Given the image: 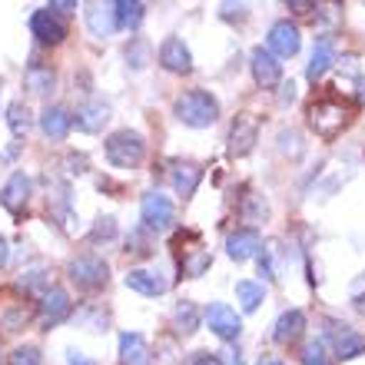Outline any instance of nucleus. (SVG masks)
Wrapping results in <instances>:
<instances>
[{"mask_svg":"<svg viewBox=\"0 0 365 365\" xmlns=\"http://www.w3.org/2000/svg\"><path fill=\"white\" fill-rule=\"evenodd\" d=\"M362 352H365V336L349 332V329H342L336 336V359H356Z\"/></svg>","mask_w":365,"mask_h":365,"instance_id":"28","label":"nucleus"},{"mask_svg":"<svg viewBox=\"0 0 365 365\" xmlns=\"http://www.w3.org/2000/svg\"><path fill=\"white\" fill-rule=\"evenodd\" d=\"M359 87H362V100H365V80H359Z\"/></svg>","mask_w":365,"mask_h":365,"instance_id":"42","label":"nucleus"},{"mask_svg":"<svg viewBox=\"0 0 365 365\" xmlns=\"http://www.w3.org/2000/svg\"><path fill=\"white\" fill-rule=\"evenodd\" d=\"M256 140H259V120L252 113H240L232 120V130H230V153L232 156L252 153Z\"/></svg>","mask_w":365,"mask_h":365,"instance_id":"7","label":"nucleus"},{"mask_svg":"<svg viewBox=\"0 0 365 365\" xmlns=\"http://www.w3.org/2000/svg\"><path fill=\"white\" fill-rule=\"evenodd\" d=\"M292 96H296V87H292V80H289L286 87H282V96H279V103H292Z\"/></svg>","mask_w":365,"mask_h":365,"instance_id":"38","label":"nucleus"},{"mask_svg":"<svg viewBox=\"0 0 365 365\" xmlns=\"http://www.w3.org/2000/svg\"><path fill=\"white\" fill-rule=\"evenodd\" d=\"M7 126H10V133H14V136H27V130H30V110H27V106H24V103H10Z\"/></svg>","mask_w":365,"mask_h":365,"instance_id":"30","label":"nucleus"},{"mask_svg":"<svg viewBox=\"0 0 365 365\" xmlns=\"http://www.w3.org/2000/svg\"><path fill=\"white\" fill-rule=\"evenodd\" d=\"M126 246H130L126 252H133V256H150V252H153V242L146 240L143 230H133V232H130V242H126Z\"/></svg>","mask_w":365,"mask_h":365,"instance_id":"33","label":"nucleus"},{"mask_svg":"<svg viewBox=\"0 0 365 365\" xmlns=\"http://www.w3.org/2000/svg\"><path fill=\"white\" fill-rule=\"evenodd\" d=\"M299 359H302V365H332V362H329V356H326V342H322V339L306 342Z\"/></svg>","mask_w":365,"mask_h":365,"instance_id":"31","label":"nucleus"},{"mask_svg":"<svg viewBox=\"0 0 365 365\" xmlns=\"http://www.w3.org/2000/svg\"><path fill=\"white\" fill-rule=\"evenodd\" d=\"M190 365H222V362H220V359H216V356H210V352H200V356L192 359Z\"/></svg>","mask_w":365,"mask_h":365,"instance_id":"36","label":"nucleus"},{"mask_svg":"<svg viewBox=\"0 0 365 365\" xmlns=\"http://www.w3.org/2000/svg\"><path fill=\"white\" fill-rule=\"evenodd\" d=\"M113 236H116V222H113V216H103V220H96L93 232H90V240H93V242H100V240H113Z\"/></svg>","mask_w":365,"mask_h":365,"instance_id":"34","label":"nucleus"},{"mask_svg":"<svg viewBox=\"0 0 365 365\" xmlns=\"http://www.w3.org/2000/svg\"><path fill=\"white\" fill-rule=\"evenodd\" d=\"M87 27L93 37H110L116 30V14L110 4H87Z\"/></svg>","mask_w":365,"mask_h":365,"instance_id":"20","label":"nucleus"},{"mask_svg":"<svg viewBox=\"0 0 365 365\" xmlns=\"http://www.w3.org/2000/svg\"><path fill=\"white\" fill-rule=\"evenodd\" d=\"M250 67H252V80H256L262 90L279 87V80H282V63H279V57H272L269 50H262V47L252 50Z\"/></svg>","mask_w":365,"mask_h":365,"instance_id":"8","label":"nucleus"},{"mask_svg":"<svg viewBox=\"0 0 365 365\" xmlns=\"http://www.w3.org/2000/svg\"><path fill=\"white\" fill-rule=\"evenodd\" d=\"M24 83H27V90L34 96H43V93H50V90H53L57 77H53V70H50V67L34 63V67H27V73H24Z\"/></svg>","mask_w":365,"mask_h":365,"instance_id":"25","label":"nucleus"},{"mask_svg":"<svg viewBox=\"0 0 365 365\" xmlns=\"http://www.w3.org/2000/svg\"><path fill=\"white\" fill-rule=\"evenodd\" d=\"M27 200H30V180L24 173H14L7 180V186L0 190V206L17 216V212L27 206Z\"/></svg>","mask_w":365,"mask_h":365,"instance_id":"17","label":"nucleus"},{"mask_svg":"<svg viewBox=\"0 0 365 365\" xmlns=\"http://www.w3.org/2000/svg\"><path fill=\"white\" fill-rule=\"evenodd\" d=\"M236 299H240L242 312H256V309L262 306V299H266V286L242 279V282H236Z\"/></svg>","mask_w":365,"mask_h":365,"instance_id":"26","label":"nucleus"},{"mask_svg":"<svg viewBox=\"0 0 365 365\" xmlns=\"http://www.w3.org/2000/svg\"><path fill=\"white\" fill-rule=\"evenodd\" d=\"M70 296H67V289H60V286H50L43 289V299H40V322L43 326H57V322H63V319L70 316Z\"/></svg>","mask_w":365,"mask_h":365,"instance_id":"9","label":"nucleus"},{"mask_svg":"<svg viewBox=\"0 0 365 365\" xmlns=\"http://www.w3.org/2000/svg\"><path fill=\"white\" fill-rule=\"evenodd\" d=\"M34 319V306L27 299H4L0 302V329L4 332H20Z\"/></svg>","mask_w":365,"mask_h":365,"instance_id":"13","label":"nucleus"},{"mask_svg":"<svg viewBox=\"0 0 365 365\" xmlns=\"http://www.w3.org/2000/svg\"><path fill=\"white\" fill-rule=\"evenodd\" d=\"M50 10L57 14V10H77V4H50Z\"/></svg>","mask_w":365,"mask_h":365,"instance_id":"40","label":"nucleus"},{"mask_svg":"<svg viewBox=\"0 0 365 365\" xmlns=\"http://www.w3.org/2000/svg\"><path fill=\"white\" fill-rule=\"evenodd\" d=\"M262 365H282V362H262Z\"/></svg>","mask_w":365,"mask_h":365,"instance_id":"43","label":"nucleus"},{"mask_svg":"<svg viewBox=\"0 0 365 365\" xmlns=\"http://www.w3.org/2000/svg\"><path fill=\"white\" fill-rule=\"evenodd\" d=\"M143 4L140 0H120V4H113V14H116V27H123V30H130V27H136L140 20H143Z\"/></svg>","mask_w":365,"mask_h":365,"instance_id":"27","label":"nucleus"},{"mask_svg":"<svg viewBox=\"0 0 365 365\" xmlns=\"http://www.w3.org/2000/svg\"><path fill=\"white\" fill-rule=\"evenodd\" d=\"M143 156H146V143L143 136L133 133V130H116V133L106 136V160L116 170H133V166L143 163Z\"/></svg>","mask_w":365,"mask_h":365,"instance_id":"3","label":"nucleus"},{"mask_svg":"<svg viewBox=\"0 0 365 365\" xmlns=\"http://www.w3.org/2000/svg\"><path fill=\"white\" fill-rule=\"evenodd\" d=\"M289 10H296V14H309V10H316V4H306V0H292Z\"/></svg>","mask_w":365,"mask_h":365,"instance_id":"37","label":"nucleus"},{"mask_svg":"<svg viewBox=\"0 0 365 365\" xmlns=\"http://www.w3.org/2000/svg\"><path fill=\"white\" fill-rule=\"evenodd\" d=\"M332 60H336V53H332V40L322 37V40L316 43V50H312V57H309L306 77L312 80V83H316V80H322V73L332 67Z\"/></svg>","mask_w":365,"mask_h":365,"instance_id":"22","label":"nucleus"},{"mask_svg":"<svg viewBox=\"0 0 365 365\" xmlns=\"http://www.w3.org/2000/svg\"><path fill=\"white\" fill-rule=\"evenodd\" d=\"M212 266V256L206 250H186L180 256V272L182 279H200L202 272Z\"/></svg>","mask_w":365,"mask_h":365,"instance_id":"24","label":"nucleus"},{"mask_svg":"<svg viewBox=\"0 0 365 365\" xmlns=\"http://www.w3.org/2000/svg\"><path fill=\"white\" fill-rule=\"evenodd\" d=\"M202 180V170L196 163H180L173 170V190L180 192L182 200H190L192 192H196V186H200Z\"/></svg>","mask_w":365,"mask_h":365,"instance_id":"23","label":"nucleus"},{"mask_svg":"<svg viewBox=\"0 0 365 365\" xmlns=\"http://www.w3.org/2000/svg\"><path fill=\"white\" fill-rule=\"evenodd\" d=\"M299 27L296 24H289V20H279L276 27L269 30V53L272 57H296L299 53Z\"/></svg>","mask_w":365,"mask_h":365,"instance_id":"11","label":"nucleus"},{"mask_svg":"<svg viewBox=\"0 0 365 365\" xmlns=\"http://www.w3.org/2000/svg\"><path fill=\"white\" fill-rule=\"evenodd\" d=\"M173 326H176V332H182V336L196 332V326H200V309L192 306V302H180V306L173 309Z\"/></svg>","mask_w":365,"mask_h":365,"instance_id":"29","label":"nucleus"},{"mask_svg":"<svg viewBox=\"0 0 365 365\" xmlns=\"http://www.w3.org/2000/svg\"><path fill=\"white\" fill-rule=\"evenodd\" d=\"M160 63H163L170 73H190L192 70V53L180 37H166L163 47H160Z\"/></svg>","mask_w":365,"mask_h":365,"instance_id":"12","label":"nucleus"},{"mask_svg":"<svg viewBox=\"0 0 365 365\" xmlns=\"http://www.w3.org/2000/svg\"><path fill=\"white\" fill-rule=\"evenodd\" d=\"M7 365H40V349L37 346H17L7 356Z\"/></svg>","mask_w":365,"mask_h":365,"instance_id":"32","label":"nucleus"},{"mask_svg":"<svg viewBox=\"0 0 365 365\" xmlns=\"http://www.w3.org/2000/svg\"><path fill=\"white\" fill-rule=\"evenodd\" d=\"M259 250H262V240L256 230H236L230 240H226V252H230V259H236V262L252 259Z\"/></svg>","mask_w":365,"mask_h":365,"instance_id":"16","label":"nucleus"},{"mask_svg":"<svg viewBox=\"0 0 365 365\" xmlns=\"http://www.w3.org/2000/svg\"><path fill=\"white\" fill-rule=\"evenodd\" d=\"M166 286H170V282L163 279V272H156V269H130L126 272V289H133L140 296H163Z\"/></svg>","mask_w":365,"mask_h":365,"instance_id":"15","label":"nucleus"},{"mask_svg":"<svg viewBox=\"0 0 365 365\" xmlns=\"http://www.w3.org/2000/svg\"><path fill=\"white\" fill-rule=\"evenodd\" d=\"M67 276H70V282L77 289H83V292H96V289H103L106 282H110L106 262L100 259V256H93V252H83L77 259H70Z\"/></svg>","mask_w":365,"mask_h":365,"instance_id":"4","label":"nucleus"},{"mask_svg":"<svg viewBox=\"0 0 365 365\" xmlns=\"http://www.w3.org/2000/svg\"><path fill=\"white\" fill-rule=\"evenodd\" d=\"M67 365H93V362H90V359H83V352L70 349V352H67Z\"/></svg>","mask_w":365,"mask_h":365,"instance_id":"35","label":"nucleus"},{"mask_svg":"<svg viewBox=\"0 0 365 365\" xmlns=\"http://www.w3.org/2000/svg\"><path fill=\"white\" fill-rule=\"evenodd\" d=\"M306 120H309V126H312V133L316 136H322V140H336V136L349 126V120H352V106L342 103V100H336V96H326V100L309 103Z\"/></svg>","mask_w":365,"mask_h":365,"instance_id":"1","label":"nucleus"},{"mask_svg":"<svg viewBox=\"0 0 365 365\" xmlns=\"http://www.w3.org/2000/svg\"><path fill=\"white\" fill-rule=\"evenodd\" d=\"M302 329H306V316H302L299 309H289V312H282V316L276 319L272 339H276L279 346H292V342L302 336Z\"/></svg>","mask_w":365,"mask_h":365,"instance_id":"19","label":"nucleus"},{"mask_svg":"<svg viewBox=\"0 0 365 365\" xmlns=\"http://www.w3.org/2000/svg\"><path fill=\"white\" fill-rule=\"evenodd\" d=\"M70 126H73V113H70L67 106H47L43 113H40V130L50 136V140H63L70 133Z\"/></svg>","mask_w":365,"mask_h":365,"instance_id":"18","label":"nucleus"},{"mask_svg":"<svg viewBox=\"0 0 365 365\" xmlns=\"http://www.w3.org/2000/svg\"><path fill=\"white\" fill-rule=\"evenodd\" d=\"M173 113L180 123L186 126H202L216 123V116H220V103H216V96H210L206 90H190V93H182L180 100L173 103Z\"/></svg>","mask_w":365,"mask_h":365,"instance_id":"2","label":"nucleus"},{"mask_svg":"<svg viewBox=\"0 0 365 365\" xmlns=\"http://www.w3.org/2000/svg\"><path fill=\"white\" fill-rule=\"evenodd\" d=\"M120 362L123 365H150V346L143 336L123 332L120 336Z\"/></svg>","mask_w":365,"mask_h":365,"instance_id":"21","label":"nucleus"},{"mask_svg":"<svg viewBox=\"0 0 365 365\" xmlns=\"http://www.w3.org/2000/svg\"><path fill=\"white\" fill-rule=\"evenodd\" d=\"M206 326H210L212 336L232 342V339L242 332V319H240V312L232 306H226V302H212V306L206 309Z\"/></svg>","mask_w":365,"mask_h":365,"instance_id":"6","label":"nucleus"},{"mask_svg":"<svg viewBox=\"0 0 365 365\" xmlns=\"http://www.w3.org/2000/svg\"><path fill=\"white\" fill-rule=\"evenodd\" d=\"M7 256H10V250H7V240H4V236H0V266H4V262H7Z\"/></svg>","mask_w":365,"mask_h":365,"instance_id":"39","label":"nucleus"},{"mask_svg":"<svg viewBox=\"0 0 365 365\" xmlns=\"http://www.w3.org/2000/svg\"><path fill=\"white\" fill-rule=\"evenodd\" d=\"M140 216H143V230L163 232L176 222V206L160 192H150L143 196V206H140Z\"/></svg>","mask_w":365,"mask_h":365,"instance_id":"5","label":"nucleus"},{"mask_svg":"<svg viewBox=\"0 0 365 365\" xmlns=\"http://www.w3.org/2000/svg\"><path fill=\"white\" fill-rule=\"evenodd\" d=\"M106 120H110V106L103 100H90L73 113V123H77L80 133H100Z\"/></svg>","mask_w":365,"mask_h":365,"instance_id":"14","label":"nucleus"},{"mask_svg":"<svg viewBox=\"0 0 365 365\" xmlns=\"http://www.w3.org/2000/svg\"><path fill=\"white\" fill-rule=\"evenodd\" d=\"M222 356H226V362H222V365H242L240 359H236V352H222Z\"/></svg>","mask_w":365,"mask_h":365,"instance_id":"41","label":"nucleus"},{"mask_svg":"<svg viewBox=\"0 0 365 365\" xmlns=\"http://www.w3.org/2000/svg\"><path fill=\"white\" fill-rule=\"evenodd\" d=\"M30 30H34V37H37L40 43H60V40L67 37V24L50 7L37 10V14L30 17Z\"/></svg>","mask_w":365,"mask_h":365,"instance_id":"10","label":"nucleus"}]
</instances>
